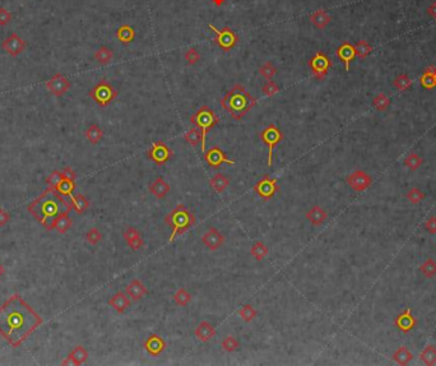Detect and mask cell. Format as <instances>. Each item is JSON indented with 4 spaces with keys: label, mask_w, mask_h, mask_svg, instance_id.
Wrapping results in <instances>:
<instances>
[{
    "label": "cell",
    "mask_w": 436,
    "mask_h": 366,
    "mask_svg": "<svg viewBox=\"0 0 436 366\" xmlns=\"http://www.w3.org/2000/svg\"><path fill=\"white\" fill-rule=\"evenodd\" d=\"M88 94L98 106L106 107L117 97V91L109 82L101 81L88 92Z\"/></svg>",
    "instance_id": "6"
},
{
    "label": "cell",
    "mask_w": 436,
    "mask_h": 366,
    "mask_svg": "<svg viewBox=\"0 0 436 366\" xmlns=\"http://www.w3.org/2000/svg\"><path fill=\"white\" fill-rule=\"evenodd\" d=\"M71 87V83L69 82V79L65 75L60 74V73H56L52 78H50L47 82H46V88L47 91L51 94L56 96V97H60V96H64L67 92L69 91V88Z\"/></svg>",
    "instance_id": "12"
},
{
    "label": "cell",
    "mask_w": 436,
    "mask_h": 366,
    "mask_svg": "<svg viewBox=\"0 0 436 366\" xmlns=\"http://www.w3.org/2000/svg\"><path fill=\"white\" fill-rule=\"evenodd\" d=\"M185 140H186L191 147H197L199 143L202 144V132L198 128H191L186 134H185Z\"/></svg>",
    "instance_id": "42"
},
{
    "label": "cell",
    "mask_w": 436,
    "mask_h": 366,
    "mask_svg": "<svg viewBox=\"0 0 436 366\" xmlns=\"http://www.w3.org/2000/svg\"><path fill=\"white\" fill-rule=\"evenodd\" d=\"M202 243L208 248V250L214 252V250L220 249L225 244V236L217 229L210 227L209 230L202 235Z\"/></svg>",
    "instance_id": "16"
},
{
    "label": "cell",
    "mask_w": 436,
    "mask_h": 366,
    "mask_svg": "<svg viewBox=\"0 0 436 366\" xmlns=\"http://www.w3.org/2000/svg\"><path fill=\"white\" fill-rule=\"evenodd\" d=\"M221 347L226 352H233V351H236L240 347V342L233 336H227L221 342Z\"/></svg>",
    "instance_id": "46"
},
{
    "label": "cell",
    "mask_w": 436,
    "mask_h": 366,
    "mask_svg": "<svg viewBox=\"0 0 436 366\" xmlns=\"http://www.w3.org/2000/svg\"><path fill=\"white\" fill-rule=\"evenodd\" d=\"M237 314L240 315L242 320L246 321V323H250L258 317V311L255 309L252 308V305H244L239 311H237Z\"/></svg>",
    "instance_id": "39"
},
{
    "label": "cell",
    "mask_w": 436,
    "mask_h": 366,
    "mask_svg": "<svg viewBox=\"0 0 436 366\" xmlns=\"http://www.w3.org/2000/svg\"><path fill=\"white\" fill-rule=\"evenodd\" d=\"M195 221H197L195 216L189 209H186L184 205H179L178 207H175L165 217L166 225L171 226L172 229V233L168 241L172 243L176 237L186 232L190 227L195 225Z\"/></svg>",
    "instance_id": "4"
},
{
    "label": "cell",
    "mask_w": 436,
    "mask_h": 366,
    "mask_svg": "<svg viewBox=\"0 0 436 366\" xmlns=\"http://www.w3.org/2000/svg\"><path fill=\"white\" fill-rule=\"evenodd\" d=\"M3 274H4V267H3V264L0 263V278L3 277Z\"/></svg>",
    "instance_id": "61"
},
{
    "label": "cell",
    "mask_w": 436,
    "mask_h": 366,
    "mask_svg": "<svg viewBox=\"0 0 436 366\" xmlns=\"http://www.w3.org/2000/svg\"><path fill=\"white\" fill-rule=\"evenodd\" d=\"M332 21V17L326 13V10L319 9L317 12H314L310 16V22L313 23L314 26L317 27L318 29H324Z\"/></svg>",
    "instance_id": "27"
},
{
    "label": "cell",
    "mask_w": 436,
    "mask_h": 366,
    "mask_svg": "<svg viewBox=\"0 0 436 366\" xmlns=\"http://www.w3.org/2000/svg\"><path fill=\"white\" fill-rule=\"evenodd\" d=\"M406 197H407V199L411 202V203H413V205H420L421 202L426 198V194H425L421 189L412 188L408 190Z\"/></svg>",
    "instance_id": "47"
},
{
    "label": "cell",
    "mask_w": 436,
    "mask_h": 366,
    "mask_svg": "<svg viewBox=\"0 0 436 366\" xmlns=\"http://www.w3.org/2000/svg\"><path fill=\"white\" fill-rule=\"evenodd\" d=\"M309 67L311 69V73L317 79L321 81L326 77L329 69L332 68V62L330 59L328 58L326 54H324L323 51L315 52V55L310 59L309 62Z\"/></svg>",
    "instance_id": "10"
},
{
    "label": "cell",
    "mask_w": 436,
    "mask_h": 366,
    "mask_svg": "<svg viewBox=\"0 0 436 366\" xmlns=\"http://www.w3.org/2000/svg\"><path fill=\"white\" fill-rule=\"evenodd\" d=\"M209 185H210V188L213 189L216 193L221 194V193H223V191H225V189H226L227 186L229 185V179L226 178L225 175H222V174H216L213 178L210 179Z\"/></svg>",
    "instance_id": "30"
},
{
    "label": "cell",
    "mask_w": 436,
    "mask_h": 366,
    "mask_svg": "<svg viewBox=\"0 0 436 366\" xmlns=\"http://www.w3.org/2000/svg\"><path fill=\"white\" fill-rule=\"evenodd\" d=\"M252 190L255 191L256 194L262 198V199H264V201H269V199H272V198L275 197V193L279 190V185H278L277 179H272L268 178V176H265V178H263L262 180H259V182L254 185Z\"/></svg>",
    "instance_id": "11"
},
{
    "label": "cell",
    "mask_w": 436,
    "mask_h": 366,
    "mask_svg": "<svg viewBox=\"0 0 436 366\" xmlns=\"http://www.w3.org/2000/svg\"><path fill=\"white\" fill-rule=\"evenodd\" d=\"M259 73H260L264 78H267L268 81H271L272 78L277 74V68H275L272 62H265L264 64L259 68Z\"/></svg>",
    "instance_id": "48"
},
{
    "label": "cell",
    "mask_w": 436,
    "mask_h": 366,
    "mask_svg": "<svg viewBox=\"0 0 436 366\" xmlns=\"http://www.w3.org/2000/svg\"><path fill=\"white\" fill-rule=\"evenodd\" d=\"M42 324V318L20 295L0 306V336L16 348Z\"/></svg>",
    "instance_id": "1"
},
{
    "label": "cell",
    "mask_w": 436,
    "mask_h": 366,
    "mask_svg": "<svg viewBox=\"0 0 436 366\" xmlns=\"http://www.w3.org/2000/svg\"><path fill=\"white\" fill-rule=\"evenodd\" d=\"M260 138H262L263 142L268 146V160H267V165L272 166V162H273V151H275V146L279 144V143L283 140V133L275 127V124H269L268 127L265 128L264 130H262Z\"/></svg>",
    "instance_id": "7"
},
{
    "label": "cell",
    "mask_w": 436,
    "mask_h": 366,
    "mask_svg": "<svg viewBox=\"0 0 436 366\" xmlns=\"http://www.w3.org/2000/svg\"><path fill=\"white\" fill-rule=\"evenodd\" d=\"M262 92L267 96V97H272V96H275V94H277L278 92H279V87H278V85L275 82H273L271 79V81H268L264 86H263Z\"/></svg>",
    "instance_id": "51"
},
{
    "label": "cell",
    "mask_w": 436,
    "mask_h": 366,
    "mask_svg": "<svg viewBox=\"0 0 436 366\" xmlns=\"http://www.w3.org/2000/svg\"><path fill=\"white\" fill-rule=\"evenodd\" d=\"M209 27L213 33L216 35L214 37V43L216 45H218L223 51H229V50H232L233 47L236 46L239 39H237V36L236 33L233 32L232 29L229 28V27H223L222 29H218L213 26V24H209Z\"/></svg>",
    "instance_id": "8"
},
{
    "label": "cell",
    "mask_w": 436,
    "mask_h": 366,
    "mask_svg": "<svg viewBox=\"0 0 436 366\" xmlns=\"http://www.w3.org/2000/svg\"><path fill=\"white\" fill-rule=\"evenodd\" d=\"M204 159H206V162L208 165L210 167H213V169H218L222 163H227V165L231 166L235 165V161L226 157L225 152L218 147H212L210 149H208V152H206V155H204Z\"/></svg>",
    "instance_id": "15"
},
{
    "label": "cell",
    "mask_w": 436,
    "mask_h": 366,
    "mask_svg": "<svg viewBox=\"0 0 436 366\" xmlns=\"http://www.w3.org/2000/svg\"><path fill=\"white\" fill-rule=\"evenodd\" d=\"M116 37L121 44H130L133 40L136 39V29L133 28L129 24H123L120 26L116 31Z\"/></svg>",
    "instance_id": "28"
},
{
    "label": "cell",
    "mask_w": 436,
    "mask_h": 366,
    "mask_svg": "<svg viewBox=\"0 0 436 366\" xmlns=\"http://www.w3.org/2000/svg\"><path fill=\"white\" fill-rule=\"evenodd\" d=\"M393 360L399 365H408L413 360V355L406 346H401L393 353Z\"/></svg>",
    "instance_id": "29"
},
{
    "label": "cell",
    "mask_w": 436,
    "mask_h": 366,
    "mask_svg": "<svg viewBox=\"0 0 436 366\" xmlns=\"http://www.w3.org/2000/svg\"><path fill=\"white\" fill-rule=\"evenodd\" d=\"M132 301H130V297L129 296H126V294L124 292L119 291L116 292L115 295L111 296V298L109 300V305H110L111 308L114 310L119 313V314H124L126 311V309L129 308Z\"/></svg>",
    "instance_id": "22"
},
{
    "label": "cell",
    "mask_w": 436,
    "mask_h": 366,
    "mask_svg": "<svg viewBox=\"0 0 436 366\" xmlns=\"http://www.w3.org/2000/svg\"><path fill=\"white\" fill-rule=\"evenodd\" d=\"M425 229L429 231L431 235H435L436 233V217L435 216H431L429 220L425 222Z\"/></svg>",
    "instance_id": "55"
},
{
    "label": "cell",
    "mask_w": 436,
    "mask_h": 366,
    "mask_svg": "<svg viewBox=\"0 0 436 366\" xmlns=\"http://www.w3.org/2000/svg\"><path fill=\"white\" fill-rule=\"evenodd\" d=\"M427 14L433 17L434 20H436V1H434V3L427 8Z\"/></svg>",
    "instance_id": "58"
},
{
    "label": "cell",
    "mask_w": 436,
    "mask_h": 366,
    "mask_svg": "<svg viewBox=\"0 0 436 366\" xmlns=\"http://www.w3.org/2000/svg\"><path fill=\"white\" fill-rule=\"evenodd\" d=\"M191 295L190 292H187L185 289H179L178 291L175 292L174 295V301L179 305V306H186L189 302L191 301Z\"/></svg>",
    "instance_id": "43"
},
{
    "label": "cell",
    "mask_w": 436,
    "mask_h": 366,
    "mask_svg": "<svg viewBox=\"0 0 436 366\" xmlns=\"http://www.w3.org/2000/svg\"><path fill=\"white\" fill-rule=\"evenodd\" d=\"M355 49H356V55L359 56L361 59H366L372 51V47L370 46V44L361 40L359 43L355 45Z\"/></svg>",
    "instance_id": "45"
},
{
    "label": "cell",
    "mask_w": 436,
    "mask_h": 366,
    "mask_svg": "<svg viewBox=\"0 0 436 366\" xmlns=\"http://www.w3.org/2000/svg\"><path fill=\"white\" fill-rule=\"evenodd\" d=\"M337 56L341 59V62H343L346 71H348L349 64H351V62H353V59L356 58L355 45H352L351 43H343L342 45L337 49Z\"/></svg>",
    "instance_id": "20"
},
{
    "label": "cell",
    "mask_w": 436,
    "mask_h": 366,
    "mask_svg": "<svg viewBox=\"0 0 436 366\" xmlns=\"http://www.w3.org/2000/svg\"><path fill=\"white\" fill-rule=\"evenodd\" d=\"M420 359L425 365H435L436 364V347L427 346L420 353Z\"/></svg>",
    "instance_id": "37"
},
{
    "label": "cell",
    "mask_w": 436,
    "mask_h": 366,
    "mask_svg": "<svg viewBox=\"0 0 436 366\" xmlns=\"http://www.w3.org/2000/svg\"><path fill=\"white\" fill-rule=\"evenodd\" d=\"M88 359V352L87 350L84 348L83 346H77L74 350L69 353V356L67 357V360H64L62 363V365H82L87 361Z\"/></svg>",
    "instance_id": "23"
},
{
    "label": "cell",
    "mask_w": 436,
    "mask_h": 366,
    "mask_svg": "<svg viewBox=\"0 0 436 366\" xmlns=\"http://www.w3.org/2000/svg\"><path fill=\"white\" fill-rule=\"evenodd\" d=\"M10 221V214L4 209H0V227L5 226Z\"/></svg>",
    "instance_id": "56"
},
{
    "label": "cell",
    "mask_w": 436,
    "mask_h": 366,
    "mask_svg": "<svg viewBox=\"0 0 436 366\" xmlns=\"http://www.w3.org/2000/svg\"><path fill=\"white\" fill-rule=\"evenodd\" d=\"M194 333H195V337L201 341V342H208V341H210L216 336V329H214L212 324L204 320L198 324V327L195 328Z\"/></svg>",
    "instance_id": "24"
},
{
    "label": "cell",
    "mask_w": 436,
    "mask_h": 366,
    "mask_svg": "<svg viewBox=\"0 0 436 366\" xmlns=\"http://www.w3.org/2000/svg\"><path fill=\"white\" fill-rule=\"evenodd\" d=\"M86 138L90 140L92 144L100 143L101 139L104 138V130L101 129L97 124H91L90 127L86 130Z\"/></svg>",
    "instance_id": "33"
},
{
    "label": "cell",
    "mask_w": 436,
    "mask_h": 366,
    "mask_svg": "<svg viewBox=\"0 0 436 366\" xmlns=\"http://www.w3.org/2000/svg\"><path fill=\"white\" fill-rule=\"evenodd\" d=\"M123 236L124 240L126 241V244L129 245L130 249L134 250V252L140 250L143 248V245H144L142 235H140V232H139L137 229H134V227H128V229L124 231Z\"/></svg>",
    "instance_id": "19"
},
{
    "label": "cell",
    "mask_w": 436,
    "mask_h": 366,
    "mask_svg": "<svg viewBox=\"0 0 436 366\" xmlns=\"http://www.w3.org/2000/svg\"><path fill=\"white\" fill-rule=\"evenodd\" d=\"M68 214L69 213L60 214V216H59V217L55 220L54 225H52V230L55 229V230L60 233L67 232V231H68L69 229L71 227V220L69 218Z\"/></svg>",
    "instance_id": "35"
},
{
    "label": "cell",
    "mask_w": 436,
    "mask_h": 366,
    "mask_svg": "<svg viewBox=\"0 0 436 366\" xmlns=\"http://www.w3.org/2000/svg\"><path fill=\"white\" fill-rule=\"evenodd\" d=\"M185 60H186V63L189 65L197 64L201 60V54L198 52V50L191 47V49L186 50V52H185Z\"/></svg>",
    "instance_id": "52"
},
{
    "label": "cell",
    "mask_w": 436,
    "mask_h": 366,
    "mask_svg": "<svg viewBox=\"0 0 436 366\" xmlns=\"http://www.w3.org/2000/svg\"><path fill=\"white\" fill-rule=\"evenodd\" d=\"M420 272L422 273L426 278H434L436 275V262L433 258H427V260L420 266Z\"/></svg>",
    "instance_id": "38"
},
{
    "label": "cell",
    "mask_w": 436,
    "mask_h": 366,
    "mask_svg": "<svg viewBox=\"0 0 436 366\" xmlns=\"http://www.w3.org/2000/svg\"><path fill=\"white\" fill-rule=\"evenodd\" d=\"M372 105H374L376 110L383 113V111H385L388 107L390 106V100L384 93H378L374 97V100H372Z\"/></svg>",
    "instance_id": "44"
},
{
    "label": "cell",
    "mask_w": 436,
    "mask_h": 366,
    "mask_svg": "<svg viewBox=\"0 0 436 366\" xmlns=\"http://www.w3.org/2000/svg\"><path fill=\"white\" fill-rule=\"evenodd\" d=\"M144 348L151 356H160L165 351L166 342L163 338L157 336V334H152L144 342Z\"/></svg>",
    "instance_id": "18"
},
{
    "label": "cell",
    "mask_w": 436,
    "mask_h": 366,
    "mask_svg": "<svg viewBox=\"0 0 436 366\" xmlns=\"http://www.w3.org/2000/svg\"><path fill=\"white\" fill-rule=\"evenodd\" d=\"M62 174H63V178L68 179V180H75V178H77L75 172L73 171L70 167H65V169L62 171Z\"/></svg>",
    "instance_id": "57"
},
{
    "label": "cell",
    "mask_w": 436,
    "mask_h": 366,
    "mask_svg": "<svg viewBox=\"0 0 436 366\" xmlns=\"http://www.w3.org/2000/svg\"><path fill=\"white\" fill-rule=\"evenodd\" d=\"M63 179V174L59 171H54L50 174V176L47 178V184H48V188H52L55 189L56 185L60 183V180Z\"/></svg>",
    "instance_id": "53"
},
{
    "label": "cell",
    "mask_w": 436,
    "mask_h": 366,
    "mask_svg": "<svg viewBox=\"0 0 436 366\" xmlns=\"http://www.w3.org/2000/svg\"><path fill=\"white\" fill-rule=\"evenodd\" d=\"M190 121L194 127L202 132V152H206V137L208 132L213 129L217 124L220 123V119L217 116L214 111L208 106H202L197 113L190 117Z\"/></svg>",
    "instance_id": "5"
},
{
    "label": "cell",
    "mask_w": 436,
    "mask_h": 366,
    "mask_svg": "<svg viewBox=\"0 0 436 366\" xmlns=\"http://www.w3.org/2000/svg\"><path fill=\"white\" fill-rule=\"evenodd\" d=\"M26 46H27L26 41H24L22 37H20V36L17 35V33H12V35H9L7 39L1 43V47H3L4 51L7 52L8 55L13 56V58H16V56H18L20 54H22V52L24 51V49H26Z\"/></svg>",
    "instance_id": "14"
},
{
    "label": "cell",
    "mask_w": 436,
    "mask_h": 366,
    "mask_svg": "<svg viewBox=\"0 0 436 366\" xmlns=\"http://www.w3.org/2000/svg\"><path fill=\"white\" fill-rule=\"evenodd\" d=\"M12 21V13L7 8H0V26H7Z\"/></svg>",
    "instance_id": "54"
},
{
    "label": "cell",
    "mask_w": 436,
    "mask_h": 366,
    "mask_svg": "<svg viewBox=\"0 0 436 366\" xmlns=\"http://www.w3.org/2000/svg\"><path fill=\"white\" fill-rule=\"evenodd\" d=\"M70 203H71V207L74 208L75 211L78 213H84V212L87 211L88 207H90V202L87 201V198L84 197L82 194H71L70 195Z\"/></svg>",
    "instance_id": "32"
},
{
    "label": "cell",
    "mask_w": 436,
    "mask_h": 366,
    "mask_svg": "<svg viewBox=\"0 0 436 366\" xmlns=\"http://www.w3.org/2000/svg\"><path fill=\"white\" fill-rule=\"evenodd\" d=\"M147 294H148V290L143 285V282L140 279H133L129 285L126 286V295L129 296L130 300H133V301L142 300Z\"/></svg>",
    "instance_id": "21"
},
{
    "label": "cell",
    "mask_w": 436,
    "mask_h": 366,
    "mask_svg": "<svg viewBox=\"0 0 436 366\" xmlns=\"http://www.w3.org/2000/svg\"><path fill=\"white\" fill-rule=\"evenodd\" d=\"M256 105V100L246 91L242 85H235L221 100V106L233 120H241Z\"/></svg>",
    "instance_id": "3"
},
{
    "label": "cell",
    "mask_w": 436,
    "mask_h": 366,
    "mask_svg": "<svg viewBox=\"0 0 436 366\" xmlns=\"http://www.w3.org/2000/svg\"><path fill=\"white\" fill-rule=\"evenodd\" d=\"M145 156H147V159L155 162L157 166H162L172 159L174 152L170 147L166 146L165 143L159 140V142L152 143V147L145 152Z\"/></svg>",
    "instance_id": "9"
},
{
    "label": "cell",
    "mask_w": 436,
    "mask_h": 366,
    "mask_svg": "<svg viewBox=\"0 0 436 366\" xmlns=\"http://www.w3.org/2000/svg\"><path fill=\"white\" fill-rule=\"evenodd\" d=\"M306 218L314 226H320L328 218V213L320 206H314L310 211H307Z\"/></svg>",
    "instance_id": "26"
},
{
    "label": "cell",
    "mask_w": 436,
    "mask_h": 366,
    "mask_svg": "<svg viewBox=\"0 0 436 366\" xmlns=\"http://www.w3.org/2000/svg\"><path fill=\"white\" fill-rule=\"evenodd\" d=\"M393 86H394V88H397L398 91L404 92L412 87V81L407 74H399L393 82Z\"/></svg>",
    "instance_id": "40"
},
{
    "label": "cell",
    "mask_w": 436,
    "mask_h": 366,
    "mask_svg": "<svg viewBox=\"0 0 436 366\" xmlns=\"http://www.w3.org/2000/svg\"><path fill=\"white\" fill-rule=\"evenodd\" d=\"M86 240H87V243L91 244V245H97V244L102 240V233H101V231L98 230V229L92 227V229L86 233Z\"/></svg>",
    "instance_id": "50"
},
{
    "label": "cell",
    "mask_w": 436,
    "mask_h": 366,
    "mask_svg": "<svg viewBox=\"0 0 436 366\" xmlns=\"http://www.w3.org/2000/svg\"><path fill=\"white\" fill-rule=\"evenodd\" d=\"M71 203L65 201L55 189L48 188L28 206V212L47 230H52L56 218L71 211Z\"/></svg>",
    "instance_id": "2"
},
{
    "label": "cell",
    "mask_w": 436,
    "mask_h": 366,
    "mask_svg": "<svg viewBox=\"0 0 436 366\" xmlns=\"http://www.w3.org/2000/svg\"><path fill=\"white\" fill-rule=\"evenodd\" d=\"M212 1H213L214 5H217V7H221V5H222V4L225 3L226 0H212Z\"/></svg>",
    "instance_id": "60"
},
{
    "label": "cell",
    "mask_w": 436,
    "mask_h": 366,
    "mask_svg": "<svg viewBox=\"0 0 436 366\" xmlns=\"http://www.w3.org/2000/svg\"><path fill=\"white\" fill-rule=\"evenodd\" d=\"M422 163L423 160L421 159L417 153H410V155L407 156V159L404 160V165H406V167H408L411 171H416V170H418L421 166H422Z\"/></svg>",
    "instance_id": "41"
},
{
    "label": "cell",
    "mask_w": 436,
    "mask_h": 366,
    "mask_svg": "<svg viewBox=\"0 0 436 366\" xmlns=\"http://www.w3.org/2000/svg\"><path fill=\"white\" fill-rule=\"evenodd\" d=\"M75 188H77V185H75L74 180H68V179L63 178L62 180H60V183L56 185L55 190L58 191L59 194L70 197V195L73 194V191H74Z\"/></svg>",
    "instance_id": "36"
},
{
    "label": "cell",
    "mask_w": 436,
    "mask_h": 366,
    "mask_svg": "<svg viewBox=\"0 0 436 366\" xmlns=\"http://www.w3.org/2000/svg\"><path fill=\"white\" fill-rule=\"evenodd\" d=\"M268 254H269V249L267 248V245H265L264 243H262V241L255 243L252 248H250V255H252V258L258 260V262H262L263 259H265Z\"/></svg>",
    "instance_id": "34"
},
{
    "label": "cell",
    "mask_w": 436,
    "mask_h": 366,
    "mask_svg": "<svg viewBox=\"0 0 436 366\" xmlns=\"http://www.w3.org/2000/svg\"><path fill=\"white\" fill-rule=\"evenodd\" d=\"M93 58L98 64L106 65L113 60L114 52L110 47H107V46H101V47H98L97 51L94 52Z\"/></svg>",
    "instance_id": "31"
},
{
    "label": "cell",
    "mask_w": 436,
    "mask_h": 366,
    "mask_svg": "<svg viewBox=\"0 0 436 366\" xmlns=\"http://www.w3.org/2000/svg\"><path fill=\"white\" fill-rule=\"evenodd\" d=\"M420 83L425 90H433L436 87V81L433 73L423 71V74L420 77Z\"/></svg>",
    "instance_id": "49"
},
{
    "label": "cell",
    "mask_w": 436,
    "mask_h": 366,
    "mask_svg": "<svg viewBox=\"0 0 436 366\" xmlns=\"http://www.w3.org/2000/svg\"><path fill=\"white\" fill-rule=\"evenodd\" d=\"M394 324L402 333H408L417 325V319L412 314L411 308H408L402 311L401 314L397 315V318L394 319Z\"/></svg>",
    "instance_id": "17"
},
{
    "label": "cell",
    "mask_w": 436,
    "mask_h": 366,
    "mask_svg": "<svg viewBox=\"0 0 436 366\" xmlns=\"http://www.w3.org/2000/svg\"><path fill=\"white\" fill-rule=\"evenodd\" d=\"M425 71L433 73L434 77H435V81H436V67H435V65H430V67H427V68L425 69Z\"/></svg>",
    "instance_id": "59"
},
{
    "label": "cell",
    "mask_w": 436,
    "mask_h": 366,
    "mask_svg": "<svg viewBox=\"0 0 436 366\" xmlns=\"http://www.w3.org/2000/svg\"><path fill=\"white\" fill-rule=\"evenodd\" d=\"M148 189L157 199H163V198L170 193L171 186H170V184L166 183L162 178H157L152 184L149 185Z\"/></svg>",
    "instance_id": "25"
},
{
    "label": "cell",
    "mask_w": 436,
    "mask_h": 366,
    "mask_svg": "<svg viewBox=\"0 0 436 366\" xmlns=\"http://www.w3.org/2000/svg\"><path fill=\"white\" fill-rule=\"evenodd\" d=\"M347 184L355 191H364L371 186L372 178L367 172L362 171V170H356L347 176Z\"/></svg>",
    "instance_id": "13"
}]
</instances>
